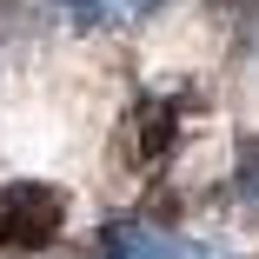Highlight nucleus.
<instances>
[{"instance_id": "f257e3e1", "label": "nucleus", "mask_w": 259, "mask_h": 259, "mask_svg": "<svg viewBox=\"0 0 259 259\" xmlns=\"http://www.w3.org/2000/svg\"><path fill=\"white\" fill-rule=\"evenodd\" d=\"M67 233V193L54 180L0 186V252H40Z\"/></svg>"}, {"instance_id": "f03ea898", "label": "nucleus", "mask_w": 259, "mask_h": 259, "mask_svg": "<svg viewBox=\"0 0 259 259\" xmlns=\"http://www.w3.org/2000/svg\"><path fill=\"white\" fill-rule=\"evenodd\" d=\"M93 259H220L213 246H193L180 233H153V226H133V220H107L93 239Z\"/></svg>"}, {"instance_id": "7ed1b4c3", "label": "nucleus", "mask_w": 259, "mask_h": 259, "mask_svg": "<svg viewBox=\"0 0 259 259\" xmlns=\"http://www.w3.org/2000/svg\"><path fill=\"white\" fill-rule=\"evenodd\" d=\"M126 126H133V133H126L133 166H160L166 153H173V140H180V100H166V93L133 100V120H126Z\"/></svg>"}, {"instance_id": "20e7f679", "label": "nucleus", "mask_w": 259, "mask_h": 259, "mask_svg": "<svg viewBox=\"0 0 259 259\" xmlns=\"http://www.w3.org/2000/svg\"><path fill=\"white\" fill-rule=\"evenodd\" d=\"M153 0H54V14L73 20V27H113V20H133Z\"/></svg>"}, {"instance_id": "39448f33", "label": "nucleus", "mask_w": 259, "mask_h": 259, "mask_svg": "<svg viewBox=\"0 0 259 259\" xmlns=\"http://www.w3.org/2000/svg\"><path fill=\"white\" fill-rule=\"evenodd\" d=\"M233 180H239V199H259V133L246 140V153H239V173H233Z\"/></svg>"}, {"instance_id": "423d86ee", "label": "nucleus", "mask_w": 259, "mask_h": 259, "mask_svg": "<svg viewBox=\"0 0 259 259\" xmlns=\"http://www.w3.org/2000/svg\"><path fill=\"white\" fill-rule=\"evenodd\" d=\"M0 14H7V0H0Z\"/></svg>"}]
</instances>
